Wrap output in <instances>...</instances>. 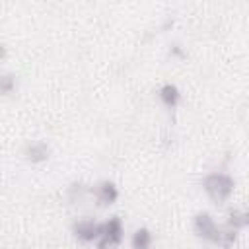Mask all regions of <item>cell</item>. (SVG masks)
Instances as JSON below:
<instances>
[{
  "mask_svg": "<svg viewBox=\"0 0 249 249\" xmlns=\"http://www.w3.org/2000/svg\"><path fill=\"white\" fill-rule=\"evenodd\" d=\"M233 187H235V181L228 173H208L202 179V189L206 191L208 198L214 204H224L231 196Z\"/></svg>",
  "mask_w": 249,
  "mask_h": 249,
  "instance_id": "obj_1",
  "label": "cell"
},
{
  "mask_svg": "<svg viewBox=\"0 0 249 249\" xmlns=\"http://www.w3.org/2000/svg\"><path fill=\"white\" fill-rule=\"evenodd\" d=\"M123 222L119 216H111L101 224V233L97 237V249H115L123 241Z\"/></svg>",
  "mask_w": 249,
  "mask_h": 249,
  "instance_id": "obj_2",
  "label": "cell"
},
{
  "mask_svg": "<svg viewBox=\"0 0 249 249\" xmlns=\"http://www.w3.org/2000/svg\"><path fill=\"white\" fill-rule=\"evenodd\" d=\"M193 228H195V233L210 243H222V230L216 226L214 218L208 214V212H198L193 220Z\"/></svg>",
  "mask_w": 249,
  "mask_h": 249,
  "instance_id": "obj_3",
  "label": "cell"
},
{
  "mask_svg": "<svg viewBox=\"0 0 249 249\" xmlns=\"http://www.w3.org/2000/svg\"><path fill=\"white\" fill-rule=\"evenodd\" d=\"M72 233L80 241L91 243V241H97V237L101 233V224L95 220H76L72 224Z\"/></svg>",
  "mask_w": 249,
  "mask_h": 249,
  "instance_id": "obj_4",
  "label": "cell"
},
{
  "mask_svg": "<svg viewBox=\"0 0 249 249\" xmlns=\"http://www.w3.org/2000/svg\"><path fill=\"white\" fill-rule=\"evenodd\" d=\"M91 193L95 195L99 206H109V204L117 202V198H119V189H117V185L113 181H101V183H97L91 189Z\"/></svg>",
  "mask_w": 249,
  "mask_h": 249,
  "instance_id": "obj_5",
  "label": "cell"
},
{
  "mask_svg": "<svg viewBox=\"0 0 249 249\" xmlns=\"http://www.w3.org/2000/svg\"><path fill=\"white\" fill-rule=\"evenodd\" d=\"M23 156L27 161L31 163H43L49 160L51 156V148L47 142H29L25 148H23Z\"/></svg>",
  "mask_w": 249,
  "mask_h": 249,
  "instance_id": "obj_6",
  "label": "cell"
},
{
  "mask_svg": "<svg viewBox=\"0 0 249 249\" xmlns=\"http://www.w3.org/2000/svg\"><path fill=\"white\" fill-rule=\"evenodd\" d=\"M158 95H160V101L167 107V109H175L177 105H179V99H181V93H179V88L175 86V84H163L161 88H160V91H158Z\"/></svg>",
  "mask_w": 249,
  "mask_h": 249,
  "instance_id": "obj_7",
  "label": "cell"
},
{
  "mask_svg": "<svg viewBox=\"0 0 249 249\" xmlns=\"http://www.w3.org/2000/svg\"><path fill=\"white\" fill-rule=\"evenodd\" d=\"M152 231L148 228H138L132 237H130V245L132 249H150L152 247Z\"/></svg>",
  "mask_w": 249,
  "mask_h": 249,
  "instance_id": "obj_8",
  "label": "cell"
},
{
  "mask_svg": "<svg viewBox=\"0 0 249 249\" xmlns=\"http://www.w3.org/2000/svg\"><path fill=\"white\" fill-rule=\"evenodd\" d=\"M247 222H249V216H247V212H243V210H230V216H228V226H230V230H243L245 226H247Z\"/></svg>",
  "mask_w": 249,
  "mask_h": 249,
  "instance_id": "obj_9",
  "label": "cell"
},
{
  "mask_svg": "<svg viewBox=\"0 0 249 249\" xmlns=\"http://www.w3.org/2000/svg\"><path fill=\"white\" fill-rule=\"evenodd\" d=\"M16 88V76L12 72L0 74V93H12Z\"/></svg>",
  "mask_w": 249,
  "mask_h": 249,
  "instance_id": "obj_10",
  "label": "cell"
},
{
  "mask_svg": "<svg viewBox=\"0 0 249 249\" xmlns=\"http://www.w3.org/2000/svg\"><path fill=\"white\" fill-rule=\"evenodd\" d=\"M169 54H171V56H181V58L185 56V53H183L181 45H177V43H175V45H173V47L169 49Z\"/></svg>",
  "mask_w": 249,
  "mask_h": 249,
  "instance_id": "obj_11",
  "label": "cell"
},
{
  "mask_svg": "<svg viewBox=\"0 0 249 249\" xmlns=\"http://www.w3.org/2000/svg\"><path fill=\"white\" fill-rule=\"evenodd\" d=\"M4 56H6V47H4V45H0V60H2Z\"/></svg>",
  "mask_w": 249,
  "mask_h": 249,
  "instance_id": "obj_12",
  "label": "cell"
}]
</instances>
